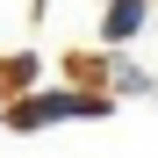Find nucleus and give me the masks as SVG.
<instances>
[{"label":"nucleus","mask_w":158,"mask_h":158,"mask_svg":"<svg viewBox=\"0 0 158 158\" xmlns=\"http://www.w3.org/2000/svg\"><path fill=\"white\" fill-rule=\"evenodd\" d=\"M29 79H36V58H7L0 65V86H29Z\"/></svg>","instance_id":"3"},{"label":"nucleus","mask_w":158,"mask_h":158,"mask_svg":"<svg viewBox=\"0 0 158 158\" xmlns=\"http://www.w3.org/2000/svg\"><path fill=\"white\" fill-rule=\"evenodd\" d=\"M115 101L108 94H79V86H58V94H22L7 108V129H43V122H65V115H108Z\"/></svg>","instance_id":"1"},{"label":"nucleus","mask_w":158,"mask_h":158,"mask_svg":"<svg viewBox=\"0 0 158 158\" xmlns=\"http://www.w3.org/2000/svg\"><path fill=\"white\" fill-rule=\"evenodd\" d=\"M144 22H151V0H108V15H101V36H108V43H129Z\"/></svg>","instance_id":"2"}]
</instances>
